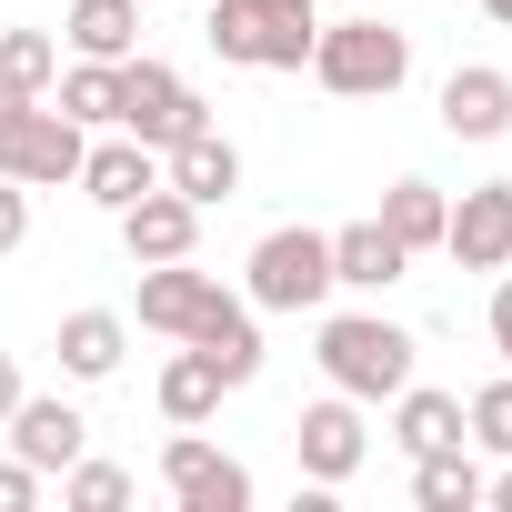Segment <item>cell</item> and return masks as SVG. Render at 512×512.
Here are the masks:
<instances>
[{
  "label": "cell",
  "instance_id": "cell-1",
  "mask_svg": "<svg viewBox=\"0 0 512 512\" xmlns=\"http://www.w3.org/2000/svg\"><path fill=\"white\" fill-rule=\"evenodd\" d=\"M312 81L322 91H342V101H392L402 81H412V31H392V21H332V31H312Z\"/></svg>",
  "mask_w": 512,
  "mask_h": 512
},
{
  "label": "cell",
  "instance_id": "cell-2",
  "mask_svg": "<svg viewBox=\"0 0 512 512\" xmlns=\"http://www.w3.org/2000/svg\"><path fill=\"white\" fill-rule=\"evenodd\" d=\"M322 382L352 392V402H392L412 382V332L382 322V312H332L322 322Z\"/></svg>",
  "mask_w": 512,
  "mask_h": 512
},
{
  "label": "cell",
  "instance_id": "cell-3",
  "mask_svg": "<svg viewBox=\"0 0 512 512\" xmlns=\"http://www.w3.org/2000/svg\"><path fill=\"white\" fill-rule=\"evenodd\" d=\"M332 302V231L282 221L251 241V312H322Z\"/></svg>",
  "mask_w": 512,
  "mask_h": 512
},
{
  "label": "cell",
  "instance_id": "cell-4",
  "mask_svg": "<svg viewBox=\"0 0 512 512\" xmlns=\"http://www.w3.org/2000/svg\"><path fill=\"white\" fill-rule=\"evenodd\" d=\"M312 11H262V0H211V51L231 71H302L312 61Z\"/></svg>",
  "mask_w": 512,
  "mask_h": 512
},
{
  "label": "cell",
  "instance_id": "cell-5",
  "mask_svg": "<svg viewBox=\"0 0 512 512\" xmlns=\"http://www.w3.org/2000/svg\"><path fill=\"white\" fill-rule=\"evenodd\" d=\"M81 121H61L51 101H21L11 121H0V181H21V191H61L81 181Z\"/></svg>",
  "mask_w": 512,
  "mask_h": 512
},
{
  "label": "cell",
  "instance_id": "cell-6",
  "mask_svg": "<svg viewBox=\"0 0 512 512\" xmlns=\"http://www.w3.org/2000/svg\"><path fill=\"white\" fill-rule=\"evenodd\" d=\"M211 111H201V91L171 71V61H151V51H131L121 61V131L131 141H151V151H171V141H191Z\"/></svg>",
  "mask_w": 512,
  "mask_h": 512
},
{
  "label": "cell",
  "instance_id": "cell-7",
  "mask_svg": "<svg viewBox=\"0 0 512 512\" xmlns=\"http://www.w3.org/2000/svg\"><path fill=\"white\" fill-rule=\"evenodd\" d=\"M161 492H171L181 512H241V502H251V472H241L231 452H211L201 422H171V442H161Z\"/></svg>",
  "mask_w": 512,
  "mask_h": 512
},
{
  "label": "cell",
  "instance_id": "cell-8",
  "mask_svg": "<svg viewBox=\"0 0 512 512\" xmlns=\"http://www.w3.org/2000/svg\"><path fill=\"white\" fill-rule=\"evenodd\" d=\"M292 452H302L312 492L352 482V472H362V452H372V432H362V402H352V392H322V402H302V422H292Z\"/></svg>",
  "mask_w": 512,
  "mask_h": 512
},
{
  "label": "cell",
  "instance_id": "cell-9",
  "mask_svg": "<svg viewBox=\"0 0 512 512\" xmlns=\"http://www.w3.org/2000/svg\"><path fill=\"white\" fill-rule=\"evenodd\" d=\"M442 251L462 272H512V181H482L442 211Z\"/></svg>",
  "mask_w": 512,
  "mask_h": 512
},
{
  "label": "cell",
  "instance_id": "cell-10",
  "mask_svg": "<svg viewBox=\"0 0 512 512\" xmlns=\"http://www.w3.org/2000/svg\"><path fill=\"white\" fill-rule=\"evenodd\" d=\"M121 221V251H131V262H191V251H201V201H181L171 181H151L131 211H111Z\"/></svg>",
  "mask_w": 512,
  "mask_h": 512
},
{
  "label": "cell",
  "instance_id": "cell-11",
  "mask_svg": "<svg viewBox=\"0 0 512 512\" xmlns=\"http://www.w3.org/2000/svg\"><path fill=\"white\" fill-rule=\"evenodd\" d=\"M81 442H91L81 402H61V392H21V402H11V452H21L31 472H71Z\"/></svg>",
  "mask_w": 512,
  "mask_h": 512
},
{
  "label": "cell",
  "instance_id": "cell-12",
  "mask_svg": "<svg viewBox=\"0 0 512 512\" xmlns=\"http://www.w3.org/2000/svg\"><path fill=\"white\" fill-rule=\"evenodd\" d=\"M211 302H221V282H211V272H191V262H141V332L191 342Z\"/></svg>",
  "mask_w": 512,
  "mask_h": 512
},
{
  "label": "cell",
  "instance_id": "cell-13",
  "mask_svg": "<svg viewBox=\"0 0 512 512\" xmlns=\"http://www.w3.org/2000/svg\"><path fill=\"white\" fill-rule=\"evenodd\" d=\"M442 131H452V141H502V131H512V71L462 61V71L442 81Z\"/></svg>",
  "mask_w": 512,
  "mask_h": 512
},
{
  "label": "cell",
  "instance_id": "cell-14",
  "mask_svg": "<svg viewBox=\"0 0 512 512\" xmlns=\"http://www.w3.org/2000/svg\"><path fill=\"white\" fill-rule=\"evenodd\" d=\"M161 181H171L181 201H201V211H221V201L241 191V151H231V141H221V131L201 121L191 141H171V151H161Z\"/></svg>",
  "mask_w": 512,
  "mask_h": 512
},
{
  "label": "cell",
  "instance_id": "cell-15",
  "mask_svg": "<svg viewBox=\"0 0 512 512\" xmlns=\"http://www.w3.org/2000/svg\"><path fill=\"white\" fill-rule=\"evenodd\" d=\"M402 272H412V251L382 221H342L332 231V292H392Z\"/></svg>",
  "mask_w": 512,
  "mask_h": 512
},
{
  "label": "cell",
  "instance_id": "cell-16",
  "mask_svg": "<svg viewBox=\"0 0 512 512\" xmlns=\"http://www.w3.org/2000/svg\"><path fill=\"white\" fill-rule=\"evenodd\" d=\"M151 181H161V151H151V141H131V131H121V141H91V151H81V191H91L101 211H131V201H141Z\"/></svg>",
  "mask_w": 512,
  "mask_h": 512
},
{
  "label": "cell",
  "instance_id": "cell-17",
  "mask_svg": "<svg viewBox=\"0 0 512 512\" xmlns=\"http://www.w3.org/2000/svg\"><path fill=\"white\" fill-rule=\"evenodd\" d=\"M392 442H402V452H442V442H472V432H462V392L402 382V392H392Z\"/></svg>",
  "mask_w": 512,
  "mask_h": 512
},
{
  "label": "cell",
  "instance_id": "cell-18",
  "mask_svg": "<svg viewBox=\"0 0 512 512\" xmlns=\"http://www.w3.org/2000/svg\"><path fill=\"white\" fill-rule=\"evenodd\" d=\"M191 342L221 362V382H231V392H241L251 372H262V322H251V302H231V292L201 312V332H191Z\"/></svg>",
  "mask_w": 512,
  "mask_h": 512
},
{
  "label": "cell",
  "instance_id": "cell-19",
  "mask_svg": "<svg viewBox=\"0 0 512 512\" xmlns=\"http://www.w3.org/2000/svg\"><path fill=\"white\" fill-rule=\"evenodd\" d=\"M412 502H422V512H472V502H482V462H472V442L412 452Z\"/></svg>",
  "mask_w": 512,
  "mask_h": 512
},
{
  "label": "cell",
  "instance_id": "cell-20",
  "mask_svg": "<svg viewBox=\"0 0 512 512\" xmlns=\"http://www.w3.org/2000/svg\"><path fill=\"white\" fill-rule=\"evenodd\" d=\"M61 101V121H81V131H121V61H71L61 81H51Z\"/></svg>",
  "mask_w": 512,
  "mask_h": 512
},
{
  "label": "cell",
  "instance_id": "cell-21",
  "mask_svg": "<svg viewBox=\"0 0 512 512\" xmlns=\"http://www.w3.org/2000/svg\"><path fill=\"white\" fill-rule=\"evenodd\" d=\"M121 342H131L121 312H71V322H61V372H71V382H111V372H121Z\"/></svg>",
  "mask_w": 512,
  "mask_h": 512
},
{
  "label": "cell",
  "instance_id": "cell-22",
  "mask_svg": "<svg viewBox=\"0 0 512 512\" xmlns=\"http://www.w3.org/2000/svg\"><path fill=\"white\" fill-rule=\"evenodd\" d=\"M71 51L81 61H131L141 51V0H71Z\"/></svg>",
  "mask_w": 512,
  "mask_h": 512
},
{
  "label": "cell",
  "instance_id": "cell-23",
  "mask_svg": "<svg viewBox=\"0 0 512 512\" xmlns=\"http://www.w3.org/2000/svg\"><path fill=\"white\" fill-rule=\"evenodd\" d=\"M221 392H231V382H221V362H211L201 342L161 362V412H171V422H211V412H221Z\"/></svg>",
  "mask_w": 512,
  "mask_h": 512
},
{
  "label": "cell",
  "instance_id": "cell-24",
  "mask_svg": "<svg viewBox=\"0 0 512 512\" xmlns=\"http://www.w3.org/2000/svg\"><path fill=\"white\" fill-rule=\"evenodd\" d=\"M442 211H452V201H442L432 181H392L372 221H382V231H392L402 251H442Z\"/></svg>",
  "mask_w": 512,
  "mask_h": 512
},
{
  "label": "cell",
  "instance_id": "cell-25",
  "mask_svg": "<svg viewBox=\"0 0 512 512\" xmlns=\"http://www.w3.org/2000/svg\"><path fill=\"white\" fill-rule=\"evenodd\" d=\"M0 81L31 91V101H51V81H61V41H51V31H0Z\"/></svg>",
  "mask_w": 512,
  "mask_h": 512
},
{
  "label": "cell",
  "instance_id": "cell-26",
  "mask_svg": "<svg viewBox=\"0 0 512 512\" xmlns=\"http://www.w3.org/2000/svg\"><path fill=\"white\" fill-rule=\"evenodd\" d=\"M462 432H472L482 452H502V462H512V372H492V382L462 402Z\"/></svg>",
  "mask_w": 512,
  "mask_h": 512
},
{
  "label": "cell",
  "instance_id": "cell-27",
  "mask_svg": "<svg viewBox=\"0 0 512 512\" xmlns=\"http://www.w3.org/2000/svg\"><path fill=\"white\" fill-rule=\"evenodd\" d=\"M61 502H71V512H121V502H131V472H121V462H71V472H61Z\"/></svg>",
  "mask_w": 512,
  "mask_h": 512
},
{
  "label": "cell",
  "instance_id": "cell-28",
  "mask_svg": "<svg viewBox=\"0 0 512 512\" xmlns=\"http://www.w3.org/2000/svg\"><path fill=\"white\" fill-rule=\"evenodd\" d=\"M21 241H31V191H21V181H0V262H11Z\"/></svg>",
  "mask_w": 512,
  "mask_h": 512
},
{
  "label": "cell",
  "instance_id": "cell-29",
  "mask_svg": "<svg viewBox=\"0 0 512 512\" xmlns=\"http://www.w3.org/2000/svg\"><path fill=\"white\" fill-rule=\"evenodd\" d=\"M31 502H41V472L11 452V462H0V512H31Z\"/></svg>",
  "mask_w": 512,
  "mask_h": 512
},
{
  "label": "cell",
  "instance_id": "cell-30",
  "mask_svg": "<svg viewBox=\"0 0 512 512\" xmlns=\"http://www.w3.org/2000/svg\"><path fill=\"white\" fill-rule=\"evenodd\" d=\"M482 322H492V352H502V372H512V272L492 282V312H482Z\"/></svg>",
  "mask_w": 512,
  "mask_h": 512
},
{
  "label": "cell",
  "instance_id": "cell-31",
  "mask_svg": "<svg viewBox=\"0 0 512 512\" xmlns=\"http://www.w3.org/2000/svg\"><path fill=\"white\" fill-rule=\"evenodd\" d=\"M31 382H21V352H0V422H11V402H21Z\"/></svg>",
  "mask_w": 512,
  "mask_h": 512
},
{
  "label": "cell",
  "instance_id": "cell-32",
  "mask_svg": "<svg viewBox=\"0 0 512 512\" xmlns=\"http://www.w3.org/2000/svg\"><path fill=\"white\" fill-rule=\"evenodd\" d=\"M482 502H492V512H512V462H502V472H482Z\"/></svg>",
  "mask_w": 512,
  "mask_h": 512
},
{
  "label": "cell",
  "instance_id": "cell-33",
  "mask_svg": "<svg viewBox=\"0 0 512 512\" xmlns=\"http://www.w3.org/2000/svg\"><path fill=\"white\" fill-rule=\"evenodd\" d=\"M482 11H492V21H502V31H512V0H482Z\"/></svg>",
  "mask_w": 512,
  "mask_h": 512
},
{
  "label": "cell",
  "instance_id": "cell-34",
  "mask_svg": "<svg viewBox=\"0 0 512 512\" xmlns=\"http://www.w3.org/2000/svg\"><path fill=\"white\" fill-rule=\"evenodd\" d=\"M262 11H312V0H262Z\"/></svg>",
  "mask_w": 512,
  "mask_h": 512
}]
</instances>
